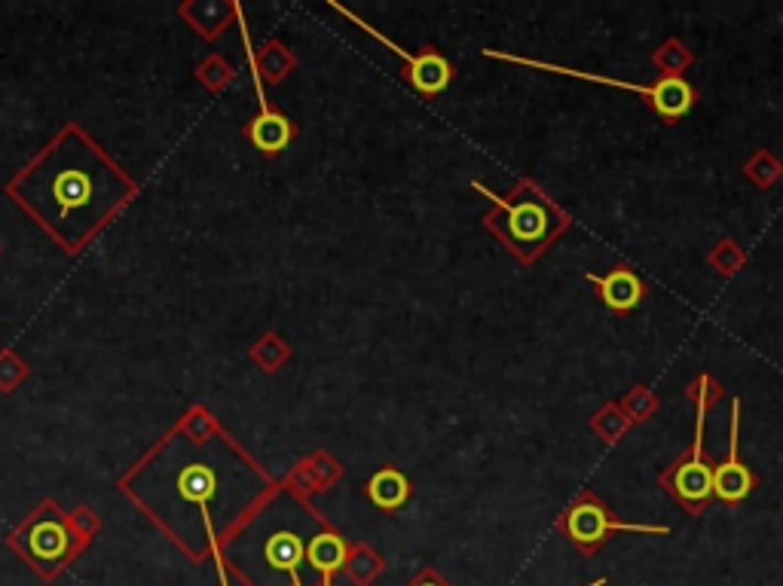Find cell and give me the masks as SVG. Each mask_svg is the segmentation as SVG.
I'll list each match as a JSON object with an SVG mask.
<instances>
[{
  "instance_id": "ac0fdd59",
  "label": "cell",
  "mask_w": 783,
  "mask_h": 586,
  "mask_svg": "<svg viewBox=\"0 0 783 586\" xmlns=\"http://www.w3.org/2000/svg\"><path fill=\"white\" fill-rule=\"evenodd\" d=\"M324 586H331V584H324Z\"/></svg>"
},
{
  "instance_id": "e0dca14e",
  "label": "cell",
  "mask_w": 783,
  "mask_h": 586,
  "mask_svg": "<svg viewBox=\"0 0 783 586\" xmlns=\"http://www.w3.org/2000/svg\"><path fill=\"white\" fill-rule=\"evenodd\" d=\"M588 586H607V577H600V580H594V584H588Z\"/></svg>"
},
{
  "instance_id": "3957f363",
  "label": "cell",
  "mask_w": 783,
  "mask_h": 586,
  "mask_svg": "<svg viewBox=\"0 0 783 586\" xmlns=\"http://www.w3.org/2000/svg\"><path fill=\"white\" fill-rule=\"evenodd\" d=\"M490 58H502V62H514V65H527L536 67V70H548V74H567V77H579V80H591V83H603V86H615V89H628V93L643 95L646 101H652L655 113L662 120H683L686 113L695 105V89L683 77H662L655 83L652 89L646 86H634V83H622V80H609V77H597V74H581V70H569V67H557V65H545V62H533V58H521V55H502L496 50H486Z\"/></svg>"
},
{
  "instance_id": "9a60e30c",
  "label": "cell",
  "mask_w": 783,
  "mask_h": 586,
  "mask_svg": "<svg viewBox=\"0 0 783 586\" xmlns=\"http://www.w3.org/2000/svg\"><path fill=\"white\" fill-rule=\"evenodd\" d=\"M58 189L65 193V196L58 199V202H62V205H65V208H74V205H83V199H86V181H83V177H81V181H71L68 174H65V177L58 181Z\"/></svg>"
},
{
  "instance_id": "277c9868",
  "label": "cell",
  "mask_w": 783,
  "mask_h": 586,
  "mask_svg": "<svg viewBox=\"0 0 783 586\" xmlns=\"http://www.w3.org/2000/svg\"><path fill=\"white\" fill-rule=\"evenodd\" d=\"M662 486L671 498L686 507L689 513H704V507L714 498V462L704 453V400L698 410V434L686 453L662 474Z\"/></svg>"
},
{
  "instance_id": "7c38bea8",
  "label": "cell",
  "mask_w": 783,
  "mask_h": 586,
  "mask_svg": "<svg viewBox=\"0 0 783 586\" xmlns=\"http://www.w3.org/2000/svg\"><path fill=\"white\" fill-rule=\"evenodd\" d=\"M267 562H270L272 568H279V572H288L294 580H298V568L300 562L307 560V544L300 541L294 532H279L272 534L270 541H267Z\"/></svg>"
},
{
  "instance_id": "8992f818",
  "label": "cell",
  "mask_w": 783,
  "mask_h": 586,
  "mask_svg": "<svg viewBox=\"0 0 783 586\" xmlns=\"http://www.w3.org/2000/svg\"><path fill=\"white\" fill-rule=\"evenodd\" d=\"M738 413H741V403L734 400L731 403V443H729V458L726 465L714 467V495L726 504H738L747 495L757 489V477L747 465H741L738 458Z\"/></svg>"
},
{
  "instance_id": "30bf717a",
  "label": "cell",
  "mask_w": 783,
  "mask_h": 586,
  "mask_svg": "<svg viewBox=\"0 0 783 586\" xmlns=\"http://www.w3.org/2000/svg\"><path fill=\"white\" fill-rule=\"evenodd\" d=\"M346 553H350V546L343 544L340 534L331 532L315 534L310 544H307V562H310L315 572L322 574L324 584H331V574L346 565Z\"/></svg>"
},
{
  "instance_id": "ba28073f",
  "label": "cell",
  "mask_w": 783,
  "mask_h": 586,
  "mask_svg": "<svg viewBox=\"0 0 783 586\" xmlns=\"http://www.w3.org/2000/svg\"><path fill=\"white\" fill-rule=\"evenodd\" d=\"M591 281L597 284L600 291V300L607 303L612 312H631V308L643 300V281L636 279L631 269H612L609 275H591Z\"/></svg>"
},
{
  "instance_id": "4fadbf2b",
  "label": "cell",
  "mask_w": 783,
  "mask_h": 586,
  "mask_svg": "<svg viewBox=\"0 0 783 586\" xmlns=\"http://www.w3.org/2000/svg\"><path fill=\"white\" fill-rule=\"evenodd\" d=\"M215 495V474L208 470L205 465L187 467L181 474V498H187L193 504H200V510L205 513V525H208V538L215 541V532H212V522H208V501Z\"/></svg>"
},
{
  "instance_id": "5b68a950",
  "label": "cell",
  "mask_w": 783,
  "mask_h": 586,
  "mask_svg": "<svg viewBox=\"0 0 783 586\" xmlns=\"http://www.w3.org/2000/svg\"><path fill=\"white\" fill-rule=\"evenodd\" d=\"M340 13L346 15V19H352L355 25H362L365 31H371L374 37H377L379 43H386L389 46L392 53L395 55H401L407 62V77H410V83L417 86V93H422V95H438V93H444L447 86H450V80H453V67L447 65V58L444 55H438L432 50V46H426L422 53L419 55H414V53H407V50H401L398 43H392L389 37H383V34H377L374 28L371 25H365L362 19H355V15L350 13V10H343V7H337Z\"/></svg>"
},
{
  "instance_id": "52a82bcc",
  "label": "cell",
  "mask_w": 783,
  "mask_h": 586,
  "mask_svg": "<svg viewBox=\"0 0 783 586\" xmlns=\"http://www.w3.org/2000/svg\"><path fill=\"white\" fill-rule=\"evenodd\" d=\"M251 67H255V62H251ZM255 89H257V98H260V117H257V120L251 122V129H248V138L255 141L257 150H264V153H279V150H285V146L291 144V138H294V129H291V122L285 120L282 113H276V110H270V105H267V98H264V89H260V77H257V67H255Z\"/></svg>"
},
{
  "instance_id": "5bb4252c",
  "label": "cell",
  "mask_w": 783,
  "mask_h": 586,
  "mask_svg": "<svg viewBox=\"0 0 783 586\" xmlns=\"http://www.w3.org/2000/svg\"><path fill=\"white\" fill-rule=\"evenodd\" d=\"M346 572L355 584H371L374 574L383 572V560L371 556L367 550H358V553L352 550V553H346Z\"/></svg>"
},
{
  "instance_id": "9c48e42d",
  "label": "cell",
  "mask_w": 783,
  "mask_h": 586,
  "mask_svg": "<svg viewBox=\"0 0 783 586\" xmlns=\"http://www.w3.org/2000/svg\"><path fill=\"white\" fill-rule=\"evenodd\" d=\"M68 546L71 534L58 520H41L31 529V534H28V550H31L34 560L41 562L62 560V556L68 553Z\"/></svg>"
},
{
  "instance_id": "6da1fadb",
  "label": "cell",
  "mask_w": 783,
  "mask_h": 586,
  "mask_svg": "<svg viewBox=\"0 0 783 586\" xmlns=\"http://www.w3.org/2000/svg\"><path fill=\"white\" fill-rule=\"evenodd\" d=\"M474 189L486 196V199L496 205V214L486 217V227L493 229L514 253H521L524 260H529L527 248H533V257L536 251L545 248V241L551 236V214H548V205H541L536 199H524L512 205L505 202L496 193H490L484 184L474 181Z\"/></svg>"
},
{
  "instance_id": "2e32d148",
  "label": "cell",
  "mask_w": 783,
  "mask_h": 586,
  "mask_svg": "<svg viewBox=\"0 0 783 586\" xmlns=\"http://www.w3.org/2000/svg\"><path fill=\"white\" fill-rule=\"evenodd\" d=\"M407 586H450V580L438 568H422Z\"/></svg>"
},
{
  "instance_id": "8fae6325",
  "label": "cell",
  "mask_w": 783,
  "mask_h": 586,
  "mask_svg": "<svg viewBox=\"0 0 783 586\" xmlns=\"http://www.w3.org/2000/svg\"><path fill=\"white\" fill-rule=\"evenodd\" d=\"M367 495L371 501L379 507V510H398V507L407 504L410 498V482H407L405 474H398L395 467H383L379 474L371 477L367 482Z\"/></svg>"
},
{
  "instance_id": "7a4b0ae2",
  "label": "cell",
  "mask_w": 783,
  "mask_h": 586,
  "mask_svg": "<svg viewBox=\"0 0 783 586\" xmlns=\"http://www.w3.org/2000/svg\"><path fill=\"white\" fill-rule=\"evenodd\" d=\"M557 529L567 534L569 544L579 546L581 553H594L607 544L612 532H640V534H671L667 525H628L619 522L594 492H581L579 501L567 507V513L557 520Z\"/></svg>"
}]
</instances>
